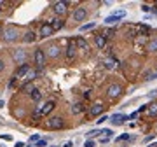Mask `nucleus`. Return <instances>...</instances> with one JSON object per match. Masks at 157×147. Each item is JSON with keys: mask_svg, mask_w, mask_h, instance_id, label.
<instances>
[{"mask_svg": "<svg viewBox=\"0 0 157 147\" xmlns=\"http://www.w3.org/2000/svg\"><path fill=\"white\" fill-rule=\"evenodd\" d=\"M54 110V102H47L44 107H40V109H37L35 110V117H40V116H47V114H51Z\"/></svg>", "mask_w": 157, "mask_h": 147, "instance_id": "nucleus-1", "label": "nucleus"}, {"mask_svg": "<svg viewBox=\"0 0 157 147\" xmlns=\"http://www.w3.org/2000/svg\"><path fill=\"white\" fill-rule=\"evenodd\" d=\"M108 98H112V100H115V98H119L121 95H122V88H121V84H112V86H108Z\"/></svg>", "mask_w": 157, "mask_h": 147, "instance_id": "nucleus-2", "label": "nucleus"}, {"mask_svg": "<svg viewBox=\"0 0 157 147\" xmlns=\"http://www.w3.org/2000/svg\"><path fill=\"white\" fill-rule=\"evenodd\" d=\"M46 126H47L49 130H59L61 126H63V119L61 117H51V119H47Z\"/></svg>", "mask_w": 157, "mask_h": 147, "instance_id": "nucleus-3", "label": "nucleus"}, {"mask_svg": "<svg viewBox=\"0 0 157 147\" xmlns=\"http://www.w3.org/2000/svg\"><path fill=\"white\" fill-rule=\"evenodd\" d=\"M126 16V11H117L115 14H112V16H108L106 19H105V23L106 25H114V23H117L119 19H122Z\"/></svg>", "mask_w": 157, "mask_h": 147, "instance_id": "nucleus-4", "label": "nucleus"}, {"mask_svg": "<svg viewBox=\"0 0 157 147\" xmlns=\"http://www.w3.org/2000/svg\"><path fill=\"white\" fill-rule=\"evenodd\" d=\"M4 37H5V40H16L18 39V28L16 26H7L5 30H4Z\"/></svg>", "mask_w": 157, "mask_h": 147, "instance_id": "nucleus-5", "label": "nucleus"}, {"mask_svg": "<svg viewBox=\"0 0 157 147\" xmlns=\"http://www.w3.org/2000/svg\"><path fill=\"white\" fill-rule=\"evenodd\" d=\"M44 63H46V54H44L42 49H37V51H35V65H37L38 68H42Z\"/></svg>", "mask_w": 157, "mask_h": 147, "instance_id": "nucleus-6", "label": "nucleus"}, {"mask_svg": "<svg viewBox=\"0 0 157 147\" xmlns=\"http://www.w3.org/2000/svg\"><path fill=\"white\" fill-rule=\"evenodd\" d=\"M86 16H87L86 7H77V9L73 11V19H75V21H84Z\"/></svg>", "mask_w": 157, "mask_h": 147, "instance_id": "nucleus-7", "label": "nucleus"}, {"mask_svg": "<svg viewBox=\"0 0 157 147\" xmlns=\"http://www.w3.org/2000/svg\"><path fill=\"white\" fill-rule=\"evenodd\" d=\"M30 72V67L26 65V63H23V65H21L18 70H16V74H14V79H23L26 74Z\"/></svg>", "mask_w": 157, "mask_h": 147, "instance_id": "nucleus-8", "label": "nucleus"}, {"mask_svg": "<svg viewBox=\"0 0 157 147\" xmlns=\"http://www.w3.org/2000/svg\"><path fill=\"white\" fill-rule=\"evenodd\" d=\"M124 121H127V117L122 116V114H114V116H112V119H110V123L114 124V126H119V124H122Z\"/></svg>", "mask_w": 157, "mask_h": 147, "instance_id": "nucleus-9", "label": "nucleus"}, {"mask_svg": "<svg viewBox=\"0 0 157 147\" xmlns=\"http://www.w3.org/2000/svg\"><path fill=\"white\" fill-rule=\"evenodd\" d=\"M66 5H68V4H66V2H54V12L56 14H65L66 12Z\"/></svg>", "mask_w": 157, "mask_h": 147, "instance_id": "nucleus-10", "label": "nucleus"}, {"mask_svg": "<svg viewBox=\"0 0 157 147\" xmlns=\"http://www.w3.org/2000/svg\"><path fill=\"white\" fill-rule=\"evenodd\" d=\"M53 33H54V32H53V28H51L49 23L42 25V28H40V37H51Z\"/></svg>", "mask_w": 157, "mask_h": 147, "instance_id": "nucleus-11", "label": "nucleus"}, {"mask_svg": "<svg viewBox=\"0 0 157 147\" xmlns=\"http://www.w3.org/2000/svg\"><path fill=\"white\" fill-rule=\"evenodd\" d=\"M58 54H59V47H58L56 44H51V46L47 47V56H49V58H56Z\"/></svg>", "mask_w": 157, "mask_h": 147, "instance_id": "nucleus-12", "label": "nucleus"}, {"mask_svg": "<svg viewBox=\"0 0 157 147\" xmlns=\"http://www.w3.org/2000/svg\"><path fill=\"white\" fill-rule=\"evenodd\" d=\"M63 26H65V21H63V19H59V18H56V19L53 21V25H51L53 32H58V30H61Z\"/></svg>", "mask_w": 157, "mask_h": 147, "instance_id": "nucleus-13", "label": "nucleus"}, {"mask_svg": "<svg viewBox=\"0 0 157 147\" xmlns=\"http://www.w3.org/2000/svg\"><path fill=\"white\" fill-rule=\"evenodd\" d=\"M103 110H105L103 103H94L93 107H91V114H93V116H100V114H101Z\"/></svg>", "mask_w": 157, "mask_h": 147, "instance_id": "nucleus-14", "label": "nucleus"}, {"mask_svg": "<svg viewBox=\"0 0 157 147\" xmlns=\"http://www.w3.org/2000/svg\"><path fill=\"white\" fill-rule=\"evenodd\" d=\"M75 46H77V47H80V49H82V51H86V53L89 51V46H87V42H86V40H84L82 37H79V39H77Z\"/></svg>", "mask_w": 157, "mask_h": 147, "instance_id": "nucleus-15", "label": "nucleus"}, {"mask_svg": "<svg viewBox=\"0 0 157 147\" xmlns=\"http://www.w3.org/2000/svg\"><path fill=\"white\" fill-rule=\"evenodd\" d=\"M148 53H157V39H152L148 44H147V47H145Z\"/></svg>", "mask_w": 157, "mask_h": 147, "instance_id": "nucleus-16", "label": "nucleus"}, {"mask_svg": "<svg viewBox=\"0 0 157 147\" xmlns=\"http://www.w3.org/2000/svg\"><path fill=\"white\" fill-rule=\"evenodd\" d=\"M75 51H77L75 42L70 40V44H68V53H66V56H68V58H73V56H75Z\"/></svg>", "mask_w": 157, "mask_h": 147, "instance_id": "nucleus-17", "label": "nucleus"}, {"mask_svg": "<svg viewBox=\"0 0 157 147\" xmlns=\"http://www.w3.org/2000/svg\"><path fill=\"white\" fill-rule=\"evenodd\" d=\"M105 44H106V39H105L103 35H98V37H96V46H98V47H105Z\"/></svg>", "mask_w": 157, "mask_h": 147, "instance_id": "nucleus-18", "label": "nucleus"}, {"mask_svg": "<svg viewBox=\"0 0 157 147\" xmlns=\"http://www.w3.org/2000/svg\"><path fill=\"white\" fill-rule=\"evenodd\" d=\"M30 95H32V100H33V102H40V98H42V95H40L38 89H33Z\"/></svg>", "mask_w": 157, "mask_h": 147, "instance_id": "nucleus-19", "label": "nucleus"}, {"mask_svg": "<svg viewBox=\"0 0 157 147\" xmlns=\"http://www.w3.org/2000/svg\"><path fill=\"white\" fill-rule=\"evenodd\" d=\"M72 110H73V114H80V112L84 110V105H82V103H75Z\"/></svg>", "mask_w": 157, "mask_h": 147, "instance_id": "nucleus-20", "label": "nucleus"}, {"mask_svg": "<svg viewBox=\"0 0 157 147\" xmlns=\"http://www.w3.org/2000/svg\"><path fill=\"white\" fill-rule=\"evenodd\" d=\"M35 40V33L33 32H26L25 33V42H33Z\"/></svg>", "mask_w": 157, "mask_h": 147, "instance_id": "nucleus-21", "label": "nucleus"}, {"mask_svg": "<svg viewBox=\"0 0 157 147\" xmlns=\"http://www.w3.org/2000/svg\"><path fill=\"white\" fill-rule=\"evenodd\" d=\"M96 26V23H87V25H82L80 26V32H87V30H93Z\"/></svg>", "mask_w": 157, "mask_h": 147, "instance_id": "nucleus-22", "label": "nucleus"}, {"mask_svg": "<svg viewBox=\"0 0 157 147\" xmlns=\"http://www.w3.org/2000/svg\"><path fill=\"white\" fill-rule=\"evenodd\" d=\"M105 65H106L108 68H114V67H115V60H114V58H106V60H105Z\"/></svg>", "mask_w": 157, "mask_h": 147, "instance_id": "nucleus-23", "label": "nucleus"}, {"mask_svg": "<svg viewBox=\"0 0 157 147\" xmlns=\"http://www.w3.org/2000/svg\"><path fill=\"white\" fill-rule=\"evenodd\" d=\"M148 114H150V116H157V103L148 105Z\"/></svg>", "mask_w": 157, "mask_h": 147, "instance_id": "nucleus-24", "label": "nucleus"}, {"mask_svg": "<svg viewBox=\"0 0 157 147\" xmlns=\"http://www.w3.org/2000/svg\"><path fill=\"white\" fill-rule=\"evenodd\" d=\"M25 58V53H23V49H18V53L14 54V60L18 61V60H23Z\"/></svg>", "mask_w": 157, "mask_h": 147, "instance_id": "nucleus-25", "label": "nucleus"}, {"mask_svg": "<svg viewBox=\"0 0 157 147\" xmlns=\"http://www.w3.org/2000/svg\"><path fill=\"white\" fill-rule=\"evenodd\" d=\"M33 89H35V88H33V84H30V82L23 86V91H25V93H32Z\"/></svg>", "mask_w": 157, "mask_h": 147, "instance_id": "nucleus-26", "label": "nucleus"}, {"mask_svg": "<svg viewBox=\"0 0 157 147\" xmlns=\"http://www.w3.org/2000/svg\"><path fill=\"white\" fill-rule=\"evenodd\" d=\"M100 133V130H91V131H87V138H93Z\"/></svg>", "mask_w": 157, "mask_h": 147, "instance_id": "nucleus-27", "label": "nucleus"}, {"mask_svg": "<svg viewBox=\"0 0 157 147\" xmlns=\"http://www.w3.org/2000/svg\"><path fill=\"white\" fill-rule=\"evenodd\" d=\"M114 33H115V30H105L103 37H105V39H108V37H112V35H114Z\"/></svg>", "mask_w": 157, "mask_h": 147, "instance_id": "nucleus-28", "label": "nucleus"}, {"mask_svg": "<svg viewBox=\"0 0 157 147\" xmlns=\"http://www.w3.org/2000/svg\"><path fill=\"white\" fill-rule=\"evenodd\" d=\"M35 75H37L35 72H28V74H26V81H33V79H35Z\"/></svg>", "mask_w": 157, "mask_h": 147, "instance_id": "nucleus-29", "label": "nucleus"}, {"mask_svg": "<svg viewBox=\"0 0 157 147\" xmlns=\"http://www.w3.org/2000/svg\"><path fill=\"white\" fill-rule=\"evenodd\" d=\"M30 140H32V142H38V140H40V135H32Z\"/></svg>", "mask_w": 157, "mask_h": 147, "instance_id": "nucleus-30", "label": "nucleus"}, {"mask_svg": "<svg viewBox=\"0 0 157 147\" xmlns=\"http://www.w3.org/2000/svg\"><path fill=\"white\" fill-rule=\"evenodd\" d=\"M44 145H47L46 140H38V142H37V147H44Z\"/></svg>", "mask_w": 157, "mask_h": 147, "instance_id": "nucleus-31", "label": "nucleus"}, {"mask_svg": "<svg viewBox=\"0 0 157 147\" xmlns=\"http://www.w3.org/2000/svg\"><path fill=\"white\" fill-rule=\"evenodd\" d=\"M100 133H101V135H110L112 130H106V128H105V130H100Z\"/></svg>", "mask_w": 157, "mask_h": 147, "instance_id": "nucleus-32", "label": "nucleus"}, {"mask_svg": "<svg viewBox=\"0 0 157 147\" xmlns=\"http://www.w3.org/2000/svg\"><path fill=\"white\" fill-rule=\"evenodd\" d=\"M105 121H108V117H106V116H101L100 121H98V124H101V123H105Z\"/></svg>", "mask_w": 157, "mask_h": 147, "instance_id": "nucleus-33", "label": "nucleus"}, {"mask_svg": "<svg viewBox=\"0 0 157 147\" xmlns=\"http://www.w3.org/2000/svg\"><path fill=\"white\" fill-rule=\"evenodd\" d=\"M84 147H94V142H91V140H87V142H86V145H84Z\"/></svg>", "mask_w": 157, "mask_h": 147, "instance_id": "nucleus-34", "label": "nucleus"}, {"mask_svg": "<svg viewBox=\"0 0 157 147\" xmlns=\"http://www.w3.org/2000/svg\"><path fill=\"white\" fill-rule=\"evenodd\" d=\"M0 138H4V140H12L11 135H0Z\"/></svg>", "mask_w": 157, "mask_h": 147, "instance_id": "nucleus-35", "label": "nucleus"}, {"mask_svg": "<svg viewBox=\"0 0 157 147\" xmlns=\"http://www.w3.org/2000/svg\"><path fill=\"white\" fill-rule=\"evenodd\" d=\"M5 68V63H4V60H0V72H2Z\"/></svg>", "mask_w": 157, "mask_h": 147, "instance_id": "nucleus-36", "label": "nucleus"}, {"mask_svg": "<svg viewBox=\"0 0 157 147\" xmlns=\"http://www.w3.org/2000/svg\"><path fill=\"white\" fill-rule=\"evenodd\" d=\"M14 147H25V144H23V142H16V145H14Z\"/></svg>", "mask_w": 157, "mask_h": 147, "instance_id": "nucleus-37", "label": "nucleus"}, {"mask_svg": "<svg viewBox=\"0 0 157 147\" xmlns=\"http://www.w3.org/2000/svg\"><path fill=\"white\" fill-rule=\"evenodd\" d=\"M63 147H72V142H66V144H65Z\"/></svg>", "mask_w": 157, "mask_h": 147, "instance_id": "nucleus-38", "label": "nucleus"}, {"mask_svg": "<svg viewBox=\"0 0 157 147\" xmlns=\"http://www.w3.org/2000/svg\"><path fill=\"white\" fill-rule=\"evenodd\" d=\"M150 147H157V142H155V144H152V145H150Z\"/></svg>", "mask_w": 157, "mask_h": 147, "instance_id": "nucleus-39", "label": "nucleus"}, {"mask_svg": "<svg viewBox=\"0 0 157 147\" xmlns=\"http://www.w3.org/2000/svg\"><path fill=\"white\" fill-rule=\"evenodd\" d=\"M154 79H157V74H155V75H154Z\"/></svg>", "mask_w": 157, "mask_h": 147, "instance_id": "nucleus-40", "label": "nucleus"}]
</instances>
